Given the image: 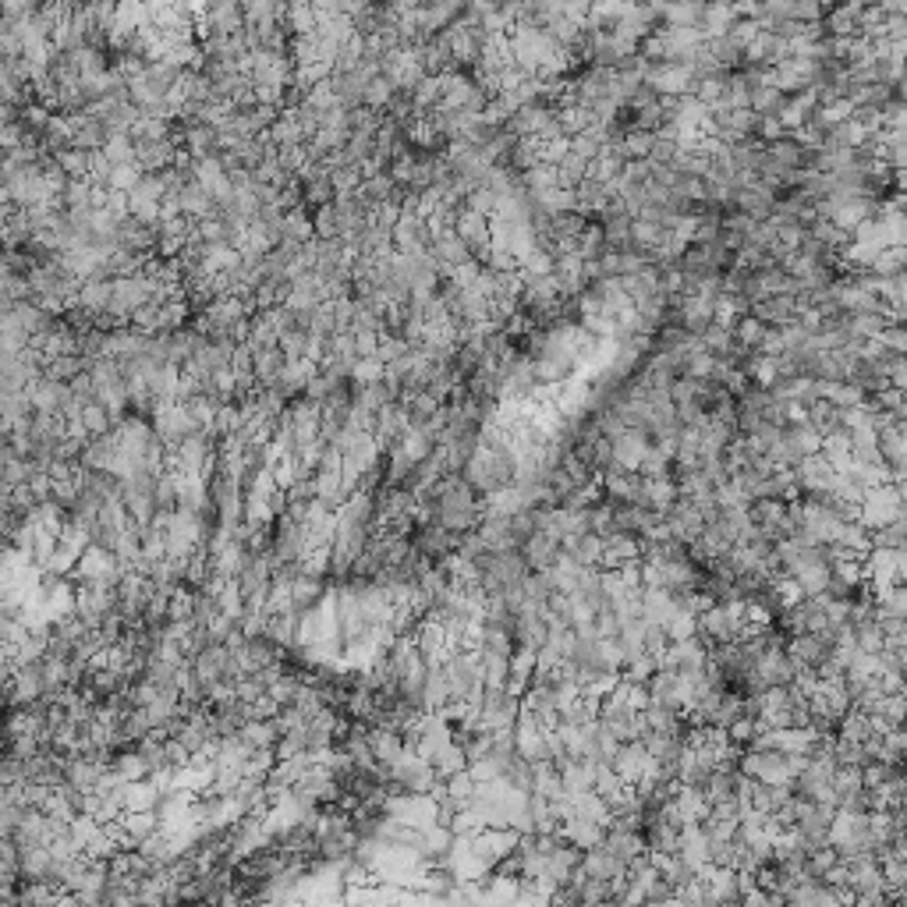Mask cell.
Wrapping results in <instances>:
<instances>
[{
    "instance_id": "obj_3",
    "label": "cell",
    "mask_w": 907,
    "mask_h": 907,
    "mask_svg": "<svg viewBox=\"0 0 907 907\" xmlns=\"http://www.w3.org/2000/svg\"><path fill=\"white\" fill-rule=\"evenodd\" d=\"M890 355H907V323H886L883 334L876 337Z\"/></svg>"
},
{
    "instance_id": "obj_2",
    "label": "cell",
    "mask_w": 907,
    "mask_h": 907,
    "mask_svg": "<svg viewBox=\"0 0 907 907\" xmlns=\"http://www.w3.org/2000/svg\"><path fill=\"white\" fill-rule=\"evenodd\" d=\"M879 610H883V617H890V621H907V578L904 582L886 585V589L879 592Z\"/></svg>"
},
{
    "instance_id": "obj_1",
    "label": "cell",
    "mask_w": 907,
    "mask_h": 907,
    "mask_svg": "<svg viewBox=\"0 0 907 907\" xmlns=\"http://www.w3.org/2000/svg\"><path fill=\"white\" fill-rule=\"evenodd\" d=\"M900 511H904V500H900L897 486L869 489L865 500H861V507H858V521L869 528V532H876V528L900 521Z\"/></svg>"
}]
</instances>
